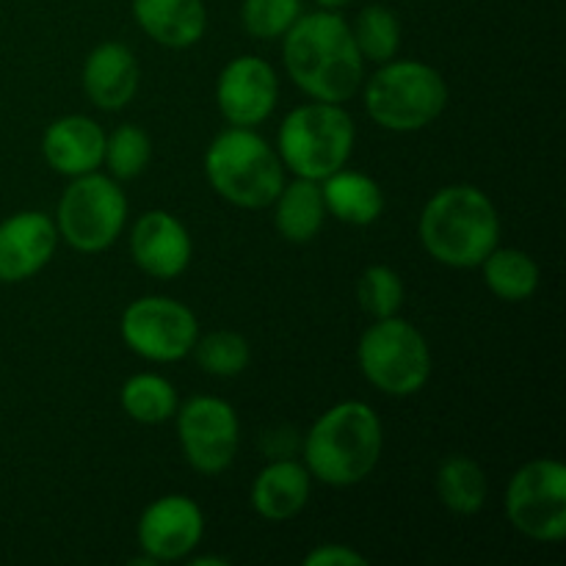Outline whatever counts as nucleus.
I'll return each instance as SVG.
<instances>
[{
    "instance_id": "nucleus-20",
    "label": "nucleus",
    "mask_w": 566,
    "mask_h": 566,
    "mask_svg": "<svg viewBox=\"0 0 566 566\" xmlns=\"http://www.w3.org/2000/svg\"><path fill=\"white\" fill-rule=\"evenodd\" d=\"M326 216L352 227H368L385 213V191L374 177L354 169H337L335 175L321 180Z\"/></svg>"
},
{
    "instance_id": "nucleus-15",
    "label": "nucleus",
    "mask_w": 566,
    "mask_h": 566,
    "mask_svg": "<svg viewBox=\"0 0 566 566\" xmlns=\"http://www.w3.org/2000/svg\"><path fill=\"white\" fill-rule=\"evenodd\" d=\"M130 254L153 280H177L191 265V232L169 210H149L133 224Z\"/></svg>"
},
{
    "instance_id": "nucleus-23",
    "label": "nucleus",
    "mask_w": 566,
    "mask_h": 566,
    "mask_svg": "<svg viewBox=\"0 0 566 566\" xmlns=\"http://www.w3.org/2000/svg\"><path fill=\"white\" fill-rule=\"evenodd\" d=\"M479 269L492 296L503 298V302H525V298L534 296L542 280L539 263L528 252L501 247V243L486 254Z\"/></svg>"
},
{
    "instance_id": "nucleus-28",
    "label": "nucleus",
    "mask_w": 566,
    "mask_h": 566,
    "mask_svg": "<svg viewBox=\"0 0 566 566\" xmlns=\"http://www.w3.org/2000/svg\"><path fill=\"white\" fill-rule=\"evenodd\" d=\"M403 296H407V287H403L401 274L390 265H368L357 282L359 307L374 321L398 315V310L403 307Z\"/></svg>"
},
{
    "instance_id": "nucleus-12",
    "label": "nucleus",
    "mask_w": 566,
    "mask_h": 566,
    "mask_svg": "<svg viewBox=\"0 0 566 566\" xmlns=\"http://www.w3.org/2000/svg\"><path fill=\"white\" fill-rule=\"evenodd\" d=\"M280 99V77L265 59L238 55L227 61L216 81V105L227 125L258 127L274 114Z\"/></svg>"
},
{
    "instance_id": "nucleus-14",
    "label": "nucleus",
    "mask_w": 566,
    "mask_h": 566,
    "mask_svg": "<svg viewBox=\"0 0 566 566\" xmlns=\"http://www.w3.org/2000/svg\"><path fill=\"white\" fill-rule=\"evenodd\" d=\"M59 227L42 210H20L0 221V282L17 285L36 276L53 260Z\"/></svg>"
},
{
    "instance_id": "nucleus-21",
    "label": "nucleus",
    "mask_w": 566,
    "mask_h": 566,
    "mask_svg": "<svg viewBox=\"0 0 566 566\" xmlns=\"http://www.w3.org/2000/svg\"><path fill=\"white\" fill-rule=\"evenodd\" d=\"M271 208H274L276 232L291 243H310L326 221L321 182L304 180V177L285 182Z\"/></svg>"
},
{
    "instance_id": "nucleus-18",
    "label": "nucleus",
    "mask_w": 566,
    "mask_h": 566,
    "mask_svg": "<svg viewBox=\"0 0 566 566\" xmlns=\"http://www.w3.org/2000/svg\"><path fill=\"white\" fill-rule=\"evenodd\" d=\"M313 492V475L304 462L291 457L271 459L252 481L249 501L252 509L269 523H285L302 514Z\"/></svg>"
},
{
    "instance_id": "nucleus-25",
    "label": "nucleus",
    "mask_w": 566,
    "mask_h": 566,
    "mask_svg": "<svg viewBox=\"0 0 566 566\" xmlns=\"http://www.w3.org/2000/svg\"><path fill=\"white\" fill-rule=\"evenodd\" d=\"M354 42H357L359 53H363L365 64H385V61L396 59L398 48H401V22H398L396 11L385 3L365 6L352 22Z\"/></svg>"
},
{
    "instance_id": "nucleus-4",
    "label": "nucleus",
    "mask_w": 566,
    "mask_h": 566,
    "mask_svg": "<svg viewBox=\"0 0 566 566\" xmlns=\"http://www.w3.org/2000/svg\"><path fill=\"white\" fill-rule=\"evenodd\" d=\"M210 188L243 210L271 208L285 186V166L254 127H227L205 149Z\"/></svg>"
},
{
    "instance_id": "nucleus-17",
    "label": "nucleus",
    "mask_w": 566,
    "mask_h": 566,
    "mask_svg": "<svg viewBox=\"0 0 566 566\" xmlns=\"http://www.w3.org/2000/svg\"><path fill=\"white\" fill-rule=\"evenodd\" d=\"M42 155L55 175L81 177L97 171L105 158V130L83 114H66L50 122L42 136Z\"/></svg>"
},
{
    "instance_id": "nucleus-19",
    "label": "nucleus",
    "mask_w": 566,
    "mask_h": 566,
    "mask_svg": "<svg viewBox=\"0 0 566 566\" xmlns=\"http://www.w3.org/2000/svg\"><path fill=\"white\" fill-rule=\"evenodd\" d=\"M138 28L169 50L193 48L208 31L205 0H133Z\"/></svg>"
},
{
    "instance_id": "nucleus-29",
    "label": "nucleus",
    "mask_w": 566,
    "mask_h": 566,
    "mask_svg": "<svg viewBox=\"0 0 566 566\" xmlns=\"http://www.w3.org/2000/svg\"><path fill=\"white\" fill-rule=\"evenodd\" d=\"M304 14L302 0H243V31L260 42H276Z\"/></svg>"
},
{
    "instance_id": "nucleus-7",
    "label": "nucleus",
    "mask_w": 566,
    "mask_h": 566,
    "mask_svg": "<svg viewBox=\"0 0 566 566\" xmlns=\"http://www.w3.org/2000/svg\"><path fill=\"white\" fill-rule=\"evenodd\" d=\"M357 363L365 379L392 398L418 396L431 379V348L423 332L401 315L376 318L363 332Z\"/></svg>"
},
{
    "instance_id": "nucleus-3",
    "label": "nucleus",
    "mask_w": 566,
    "mask_h": 566,
    "mask_svg": "<svg viewBox=\"0 0 566 566\" xmlns=\"http://www.w3.org/2000/svg\"><path fill=\"white\" fill-rule=\"evenodd\" d=\"M420 243L448 269H479L501 243L495 202L470 182L446 186L420 210Z\"/></svg>"
},
{
    "instance_id": "nucleus-2",
    "label": "nucleus",
    "mask_w": 566,
    "mask_h": 566,
    "mask_svg": "<svg viewBox=\"0 0 566 566\" xmlns=\"http://www.w3.org/2000/svg\"><path fill=\"white\" fill-rule=\"evenodd\" d=\"M385 448V429L365 401H340L315 418L304 434V468L315 481L335 490L359 484L376 470Z\"/></svg>"
},
{
    "instance_id": "nucleus-5",
    "label": "nucleus",
    "mask_w": 566,
    "mask_h": 566,
    "mask_svg": "<svg viewBox=\"0 0 566 566\" xmlns=\"http://www.w3.org/2000/svg\"><path fill=\"white\" fill-rule=\"evenodd\" d=\"M365 111L390 133H418L434 125L448 105V83L431 64L390 59L365 83Z\"/></svg>"
},
{
    "instance_id": "nucleus-9",
    "label": "nucleus",
    "mask_w": 566,
    "mask_h": 566,
    "mask_svg": "<svg viewBox=\"0 0 566 566\" xmlns=\"http://www.w3.org/2000/svg\"><path fill=\"white\" fill-rule=\"evenodd\" d=\"M506 517L534 542L566 536V468L558 459H531L509 479Z\"/></svg>"
},
{
    "instance_id": "nucleus-8",
    "label": "nucleus",
    "mask_w": 566,
    "mask_h": 566,
    "mask_svg": "<svg viewBox=\"0 0 566 566\" xmlns=\"http://www.w3.org/2000/svg\"><path fill=\"white\" fill-rule=\"evenodd\" d=\"M127 224V197L119 180L88 171L72 177L59 199L55 227L75 252L97 254L114 247Z\"/></svg>"
},
{
    "instance_id": "nucleus-24",
    "label": "nucleus",
    "mask_w": 566,
    "mask_h": 566,
    "mask_svg": "<svg viewBox=\"0 0 566 566\" xmlns=\"http://www.w3.org/2000/svg\"><path fill=\"white\" fill-rule=\"evenodd\" d=\"M119 403L125 415L136 423L144 426H160L166 420L175 418L177 407V390L166 376L160 374H136L122 385Z\"/></svg>"
},
{
    "instance_id": "nucleus-30",
    "label": "nucleus",
    "mask_w": 566,
    "mask_h": 566,
    "mask_svg": "<svg viewBox=\"0 0 566 566\" xmlns=\"http://www.w3.org/2000/svg\"><path fill=\"white\" fill-rule=\"evenodd\" d=\"M304 566H368V556L354 551L352 545L326 542V545H315L304 556Z\"/></svg>"
},
{
    "instance_id": "nucleus-6",
    "label": "nucleus",
    "mask_w": 566,
    "mask_h": 566,
    "mask_svg": "<svg viewBox=\"0 0 566 566\" xmlns=\"http://www.w3.org/2000/svg\"><path fill=\"white\" fill-rule=\"evenodd\" d=\"M357 142L354 119L343 103H304L282 119L276 155L282 166L304 180L321 182L348 164Z\"/></svg>"
},
{
    "instance_id": "nucleus-27",
    "label": "nucleus",
    "mask_w": 566,
    "mask_h": 566,
    "mask_svg": "<svg viewBox=\"0 0 566 566\" xmlns=\"http://www.w3.org/2000/svg\"><path fill=\"white\" fill-rule=\"evenodd\" d=\"M149 158H153V142H149L144 127L127 122V125L116 127L114 133H105L103 164L108 166L114 180H136L147 169Z\"/></svg>"
},
{
    "instance_id": "nucleus-26",
    "label": "nucleus",
    "mask_w": 566,
    "mask_h": 566,
    "mask_svg": "<svg viewBox=\"0 0 566 566\" xmlns=\"http://www.w3.org/2000/svg\"><path fill=\"white\" fill-rule=\"evenodd\" d=\"M191 354L205 374L219 376V379L241 376L249 368V363H252L249 340L230 329H219L205 337H197V346H193Z\"/></svg>"
},
{
    "instance_id": "nucleus-31",
    "label": "nucleus",
    "mask_w": 566,
    "mask_h": 566,
    "mask_svg": "<svg viewBox=\"0 0 566 566\" xmlns=\"http://www.w3.org/2000/svg\"><path fill=\"white\" fill-rule=\"evenodd\" d=\"M188 564H191V566H210V564L227 566L230 562H227V558H219V556H193V553H191V556H188Z\"/></svg>"
},
{
    "instance_id": "nucleus-16",
    "label": "nucleus",
    "mask_w": 566,
    "mask_h": 566,
    "mask_svg": "<svg viewBox=\"0 0 566 566\" xmlns=\"http://www.w3.org/2000/svg\"><path fill=\"white\" fill-rule=\"evenodd\" d=\"M138 83H142V66L127 44L103 42L83 61L81 86L94 108L122 111L133 103Z\"/></svg>"
},
{
    "instance_id": "nucleus-22",
    "label": "nucleus",
    "mask_w": 566,
    "mask_h": 566,
    "mask_svg": "<svg viewBox=\"0 0 566 566\" xmlns=\"http://www.w3.org/2000/svg\"><path fill=\"white\" fill-rule=\"evenodd\" d=\"M434 486L442 506L462 517L479 514L486 503V492H490L481 464L464 453H451L442 459L434 475Z\"/></svg>"
},
{
    "instance_id": "nucleus-10",
    "label": "nucleus",
    "mask_w": 566,
    "mask_h": 566,
    "mask_svg": "<svg viewBox=\"0 0 566 566\" xmlns=\"http://www.w3.org/2000/svg\"><path fill=\"white\" fill-rule=\"evenodd\" d=\"M119 332L125 346L149 363H180L191 357L199 321L188 304L171 296H142L122 313Z\"/></svg>"
},
{
    "instance_id": "nucleus-13",
    "label": "nucleus",
    "mask_w": 566,
    "mask_h": 566,
    "mask_svg": "<svg viewBox=\"0 0 566 566\" xmlns=\"http://www.w3.org/2000/svg\"><path fill=\"white\" fill-rule=\"evenodd\" d=\"M205 536V514L188 495H164L149 503L138 517L136 539L144 556L155 564L182 562Z\"/></svg>"
},
{
    "instance_id": "nucleus-1",
    "label": "nucleus",
    "mask_w": 566,
    "mask_h": 566,
    "mask_svg": "<svg viewBox=\"0 0 566 566\" xmlns=\"http://www.w3.org/2000/svg\"><path fill=\"white\" fill-rule=\"evenodd\" d=\"M282 61L296 88L321 103H346L365 81V59L340 11H304L282 36Z\"/></svg>"
},
{
    "instance_id": "nucleus-32",
    "label": "nucleus",
    "mask_w": 566,
    "mask_h": 566,
    "mask_svg": "<svg viewBox=\"0 0 566 566\" xmlns=\"http://www.w3.org/2000/svg\"><path fill=\"white\" fill-rule=\"evenodd\" d=\"M318 3V9H329V11H343L346 6H352L354 0H315Z\"/></svg>"
},
{
    "instance_id": "nucleus-11",
    "label": "nucleus",
    "mask_w": 566,
    "mask_h": 566,
    "mask_svg": "<svg viewBox=\"0 0 566 566\" xmlns=\"http://www.w3.org/2000/svg\"><path fill=\"white\" fill-rule=\"evenodd\" d=\"M177 437L186 462L202 475H219L235 462L241 446V420L224 398L193 396L177 407Z\"/></svg>"
}]
</instances>
